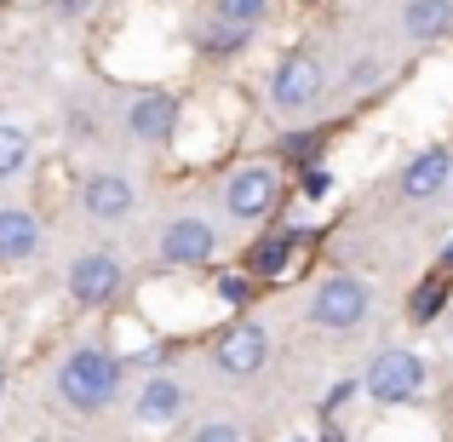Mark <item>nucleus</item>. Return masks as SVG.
I'll list each match as a JSON object with an SVG mask.
<instances>
[{"label":"nucleus","instance_id":"nucleus-20","mask_svg":"<svg viewBox=\"0 0 453 442\" xmlns=\"http://www.w3.org/2000/svg\"><path fill=\"white\" fill-rule=\"evenodd\" d=\"M196 442H242V437H235V425H207V431H196Z\"/></svg>","mask_w":453,"mask_h":442},{"label":"nucleus","instance_id":"nucleus-1","mask_svg":"<svg viewBox=\"0 0 453 442\" xmlns=\"http://www.w3.org/2000/svg\"><path fill=\"white\" fill-rule=\"evenodd\" d=\"M58 391H64L69 408H104V402L121 391V362L104 351H75L64 362V374H58Z\"/></svg>","mask_w":453,"mask_h":442},{"label":"nucleus","instance_id":"nucleus-12","mask_svg":"<svg viewBox=\"0 0 453 442\" xmlns=\"http://www.w3.org/2000/svg\"><path fill=\"white\" fill-rule=\"evenodd\" d=\"M35 247H41V224H35V213H23V207H6L0 213V259H29Z\"/></svg>","mask_w":453,"mask_h":442},{"label":"nucleus","instance_id":"nucleus-5","mask_svg":"<svg viewBox=\"0 0 453 442\" xmlns=\"http://www.w3.org/2000/svg\"><path fill=\"white\" fill-rule=\"evenodd\" d=\"M265 351L270 339L253 328V322H235V328L219 333V345H212V362L224 368V374H258L265 368Z\"/></svg>","mask_w":453,"mask_h":442},{"label":"nucleus","instance_id":"nucleus-3","mask_svg":"<svg viewBox=\"0 0 453 442\" xmlns=\"http://www.w3.org/2000/svg\"><path fill=\"white\" fill-rule=\"evenodd\" d=\"M362 316H367V288H362L356 276H333V282H321V293H316V322H321V328L350 333Z\"/></svg>","mask_w":453,"mask_h":442},{"label":"nucleus","instance_id":"nucleus-13","mask_svg":"<svg viewBox=\"0 0 453 442\" xmlns=\"http://www.w3.org/2000/svg\"><path fill=\"white\" fill-rule=\"evenodd\" d=\"M178 408H184V391H178L173 379H150L144 397H138V420H150V425L178 420Z\"/></svg>","mask_w":453,"mask_h":442},{"label":"nucleus","instance_id":"nucleus-10","mask_svg":"<svg viewBox=\"0 0 453 442\" xmlns=\"http://www.w3.org/2000/svg\"><path fill=\"white\" fill-rule=\"evenodd\" d=\"M178 121V104L166 98V92H144V98H133V110H127V127H133L138 138H166Z\"/></svg>","mask_w":453,"mask_h":442},{"label":"nucleus","instance_id":"nucleus-19","mask_svg":"<svg viewBox=\"0 0 453 442\" xmlns=\"http://www.w3.org/2000/svg\"><path fill=\"white\" fill-rule=\"evenodd\" d=\"M224 18H230V23H242V29H247V23H253L258 18V12H265V0H224Z\"/></svg>","mask_w":453,"mask_h":442},{"label":"nucleus","instance_id":"nucleus-15","mask_svg":"<svg viewBox=\"0 0 453 442\" xmlns=\"http://www.w3.org/2000/svg\"><path fill=\"white\" fill-rule=\"evenodd\" d=\"M293 242H299L293 230H276V236H265V242L253 247V259H247V265H253L258 276H281V265L293 259Z\"/></svg>","mask_w":453,"mask_h":442},{"label":"nucleus","instance_id":"nucleus-14","mask_svg":"<svg viewBox=\"0 0 453 442\" xmlns=\"http://www.w3.org/2000/svg\"><path fill=\"white\" fill-rule=\"evenodd\" d=\"M448 23H453L448 0H413V6H408V35H419V41H436Z\"/></svg>","mask_w":453,"mask_h":442},{"label":"nucleus","instance_id":"nucleus-18","mask_svg":"<svg viewBox=\"0 0 453 442\" xmlns=\"http://www.w3.org/2000/svg\"><path fill=\"white\" fill-rule=\"evenodd\" d=\"M242 35H247V29H242V23H230V18H224V23H219V29H212V35H207V46H212V52H235V46H242Z\"/></svg>","mask_w":453,"mask_h":442},{"label":"nucleus","instance_id":"nucleus-2","mask_svg":"<svg viewBox=\"0 0 453 442\" xmlns=\"http://www.w3.org/2000/svg\"><path fill=\"white\" fill-rule=\"evenodd\" d=\"M362 385H367V397H379V402H408V397H419V385H425V362L408 356V351H385V356H373Z\"/></svg>","mask_w":453,"mask_h":442},{"label":"nucleus","instance_id":"nucleus-8","mask_svg":"<svg viewBox=\"0 0 453 442\" xmlns=\"http://www.w3.org/2000/svg\"><path fill=\"white\" fill-rule=\"evenodd\" d=\"M161 253L173 259V265H207L212 259V224L201 219H173L161 236Z\"/></svg>","mask_w":453,"mask_h":442},{"label":"nucleus","instance_id":"nucleus-6","mask_svg":"<svg viewBox=\"0 0 453 442\" xmlns=\"http://www.w3.org/2000/svg\"><path fill=\"white\" fill-rule=\"evenodd\" d=\"M69 293H75L81 305H110V299L121 293V265H115L110 253L75 259V270H69Z\"/></svg>","mask_w":453,"mask_h":442},{"label":"nucleus","instance_id":"nucleus-17","mask_svg":"<svg viewBox=\"0 0 453 442\" xmlns=\"http://www.w3.org/2000/svg\"><path fill=\"white\" fill-rule=\"evenodd\" d=\"M442 299H448V276H442V270H436V276L425 282L419 293H413V322H431L436 310H442Z\"/></svg>","mask_w":453,"mask_h":442},{"label":"nucleus","instance_id":"nucleus-4","mask_svg":"<svg viewBox=\"0 0 453 442\" xmlns=\"http://www.w3.org/2000/svg\"><path fill=\"white\" fill-rule=\"evenodd\" d=\"M270 98H276V110H288V115H299L310 110V104L321 98V64L316 58H288V64L276 69V87H270Z\"/></svg>","mask_w":453,"mask_h":442},{"label":"nucleus","instance_id":"nucleus-9","mask_svg":"<svg viewBox=\"0 0 453 442\" xmlns=\"http://www.w3.org/2000/svg\"><path fill=\"white\" fill-rule=\"evenodd\" d=\"M402 190H408L413 201H431L436 190H453V161L442 150H425L408 161V173H402Z\"/></svg>","mask_w":453,"mask_h":442},{"label":"nucleus","instance_id":"nucleus-16","mask_svg":"<svg viewBox=\"0 0 453 442\" xmlns=\"http://www.w3.org/2000/svg\"><path fill=\"white\" fill-rule=\"evenodd\" d=\"M29 161V133L23 127H0V178H12Z\"/></svg>","mask_w":453,"mask_h":442},{"label":"nucleus","instance_id":"nucleus-21","mask_svg":"<svg viewBox=\"0 0 453 442\" xmlns=\"http://www.w3.org/2000/svg\"><path fill=\"white\" fill-rule=\"evenodd\" d=\"M219 293L230 299V305H242V299H247V282H235V276H219Z\"/></svg>","mask_w":453,"mask_h":442},{"label":"nucleus","instance_id":"nucleus-22","mask_svg":"<svg viewBox=\"0 0 453 442\" xmlns=\"http://www.w3.org/2000/svg\"><path fill=\"white\" fill-rule=\"evenodd\" d=\"M58 6H64V12H81V6H87V0H58Z\"/></svg>","mask_w":453,"mask_h":442},{"label":"nucleus","instance_id":"nucleus-11","mask_svg":"<svg viewBox=\"0 0 453 442\" xmlns=\"http://www.w3.org/2000/svg\"><path fill=\"white\" fill-rule=\"evenodd\" d=\"M81 201H87L92 219H121V213L133 207V184H127V178H115V173H98V178H87Z\"/></svg>","mask_w":453,"mask_h":442},{"label":"nucleus","instance_id":"nucleus-7","mask_svg":"<svg viewBox=\"0 0 453 442\" xmlns=\"http://www.w3.org/2000/svg\"><path fill=\"white\" fill-rule=\"evenodd\" d=\"M270 201H276V173H265V167H247V173H235L224 184V207L235 219H265Z\"/></svg>","mask_w":453,"mask_h":442}]
</instances>
